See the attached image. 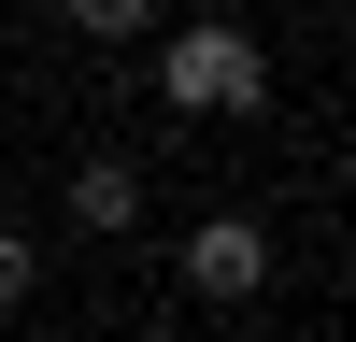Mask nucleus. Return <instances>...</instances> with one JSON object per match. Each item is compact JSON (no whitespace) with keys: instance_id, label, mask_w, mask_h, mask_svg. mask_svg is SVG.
<instances>
[{"instance_id":"obj_3","label":"nucleus","mask_w":356,"mask_h":342,"mask_svg":"<svg viewBox=\"0 0 356 342\" xmlns=\"http://www.w3.org/2000/svg\"><path fill=\"white\" fill-rule=\"evenodd\" d=\"M72 228H100V243L143 228V171H129V157H86V171H72Z\"/></svg>"},{"instance_id":"obj_4","label":"nucleus","mask_w":356,"mask_h":342,"mask_svg":"<svg viewBox=\"0 0 356 342\" xmlns=\"http://www.w3.org/2000/svg\"><path fill=\"white\" fill-rule=\"evenodd\" d=\"M72 28H86V43H143V28H157V0H72Z\"/></svg>"},{"instance_id":"obj_2","label":"nucleus","mask_w":356,"mask_h":342,"mask_svg":"<svg viewBox=\"0 0 356 342\" xmlns=\"http://www.w3.org/2000/svg\"><path fill=\"white\" fill-rule=\"evenodd\" d=\"M257 285H271V228H257V214H214V228H186V300L243 314Z\"/></svg>"},{"instance_id":"obj_5","label":"nucleus","mask_w":356,"mask_h":342,"mask_svg":"<svg viewBox=\"0 0 356 342\" xmlns=\"http://www.w3.org/2000/svg\"><path fill=\"white\" fill-rule=\"evenodd\" d=\"M29 285H43V256H29V228H0V314H15Z\"/></svg>"},{"instance_id":"obj_1","label":"nucleus","mask_w":356,"mask_h":342,"mask_svg":"<svg viewBox=\"0 0 356 342\" xmlns=\"http://www.w3.org/2000/svg\"><path fill=\"white\" fill-rule=\"evenodd\" d=\"M157 86H171V114H257V100H271V57H257V28L200 15V28L157 43Z\"/></svg>"}]
</instances>
